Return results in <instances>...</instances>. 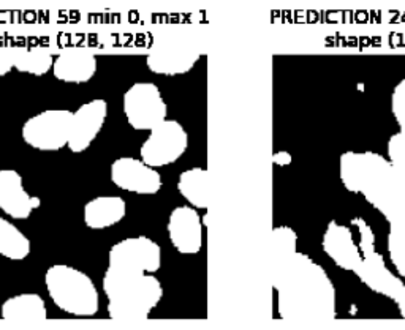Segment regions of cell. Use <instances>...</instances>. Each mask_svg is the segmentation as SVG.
Here are the masks:
<instances>
[{"instance_id": "obj_13", "label": "cell", "mask_w": 405, "mask_h": 330, "mask_svg": "<svg viewBox=\"0 0 405 330\" xmlns=\"http://www.w3.org/2000/svg\"><path fill=\"white\" fill-rule=\"evenodd\" d=\"M39 207L40 198L25 191L18 171L0 169V211L13 220H28Z\"/></svg>"}, {"instance_id": "obj_10", "label": "cell", "mask_w": 405, "mask_h": 330, "mask_svg": "<svg viewBox=\"0 0 405 330\" xmlns=\"http://www.w3.org/2000/svg\"><path fill=\"white\" fill-rule=\"evenodd\" d=\"M111 182L120 190L133 195L152 196L162 190L163 180L157 167L144 163L141 158L120 156L116 158L109 169Z\"/></svg>"}, {"instance_id": "obj_19", "label": "cell", "mask_w": 405, "mask_h": 330, "mask_svg": "<svg viewBox=\"0 0 405 330\" xmlns=\"http://www.w3.org/2000/svg\"><path fill=\"white\" fill-rule=\"evenodd\" d=\"M177 191L192 207L208 209V171L204 167H190L182 171L177 179Z\"/></svg>"}, {"instance_id": "obj_15", "label": "cell", "mask_w": 405, "mask_h": 330, "mask_svg": "<svg viewBox=\"0 0 405 330\" xmlns=\"http://www.w3.org/2000/svg\"><path fill=\"white\" fill-rule=\"evenodd\" d=\"M199 57V52L192 48L166 45L149 52L146 57V67L160 76H181L197 65Z\"/></svg>"}, {"instance_id": "obj_14", "label": "cell", "mask_w": 405, "mask_h": 330, "mask_svg": "<svg viewBox=\"0 0 405 330\" xmlns=\"http://www.w3.org/2000/svg\"><path fill=\"white\" fill-rule=\"evenodd\" d=\"M322 247L329 259L342 270L355 272L361 263L360 245L355 242L353 233L345 224L329 222L323 234Z\"/></svg>"}, {"instance_id": "obj_4", "label": "cell", "mask_w": 405, "mask_h": 330, "mask_svg": "<svg viewBox=\"0 0 405 330\" xmlns=\"http://www.w3.org/2000/svg\"><path fill=\"white\" fill-rule=\"evenodd\" d=\"M45 286L52 303L64 313L80 318L98 313V291L86 272L68 264H54L46 270Z\"/></svg>"}, {"instance_id": "obj_20", "label": "cell", "mask_w": 405, "mask_h": 330, "mask_svg": "<svg viewBox=\"0 0 405 330\" xmlns=\"http://www.w3.org/2000/svg\"><path fill=\"white\" fill-rule=\"evenodd\" d=\"M30 253V240L21 229L0 217V256L10 261H23Z\"/></svg>"}, {"instance_id": "obj_23", "label": "cell", "mask_w": 405, "mask_h": 330, "mask_svg": "<svg viewBox=\"0 0 405 330\" xmlns=\"http://www.w3.org/2000/svg\"><path fill=\"white\" fill-rule=\"evenodd\" d=\"M54 57L45 51H19L14 52V68L18 71L32 76H45L52 71Z\"/></svg>"}, {"instance_id": "obj_5", "label": "cell", "mask_w": 405, "mask_h": 330, "mask_svg": "<svg viewBox=\"0 0 405 330\" xmlns=\"http://www.w3.org/2000/svg\"><path fill=\"white\" fill-rule=\"evenodd\" d=\"M351 224L358 229V245L361 251V263L356 267L355 274L361 283L377 294L385 296L396 302L405 290V281L401 276L394 275L375 250V234L362 218H353Z\"/></svg>"}, {"instance_id": "obj_9", "label": "cell", "mask_w": 405, "mask_h": 330, "mask_svg": "<svg viewBox=\"0 0 405 330\" xmlns=\"http://www.w3.org/2000/svg\"><path fill=\"white\" fill-rule=\"evenodd\" d=\"M108 266L130 272L155 274L162 267V248L146 235L124 239L109 248Z\"/></svg>"}, {"instance_id": "obj_11", "label": "cell", "mask_w": 405, "mask_h": 330, "mask_svg": "<svg viewBox=\"0 0 405 330\" xmlns=\"http://www.w3.org/2000/svg\"><path fill=\"white\" fill-rule=\"evenodd\" d=\"M203 218L192 206L175 207L168 217L166 231L179 255L193 256L203 248Z\"/></svg>"}, {"instance_id": "obj_28", "label": "cell", "mask_w": 405, "mask_h": 330, "mask_svg": "<svg viewBox=\"0 0 405 330\" xmlns=\"http://www.w3.org/2000/svg\"><path fill=\"white\" fill-rule=\"evenodd\" d=\"M397 307H399V311H401V316L405 319V290L401 296H399V298L396 300Z\"/></svg>"}, {"instance_id": "obj_18", "label": "cell", "mask_w": 405, "mask_h": 330, "mask_svg": "<svg viewBox=\"0 0 405 330\" xmlns=\"http://www.w3.org/2000/svg\"><path fill=\"white\" fill-rule=\"evenodd\" d=\"M0 318L7 322L40 324L48 319L45 300L35 292L8 297L0 307Z\"/></svg>"}, {"instance_id": "obj_6", "label": "cell", "mask_w": 405, "mask_h": 330, "mask_svg": "<svg viewBox=\"0 0 405 330\" xmlns=\"http://www.w3.org/2000/svg\"><path fill=\"white\" fill-rule=\"evenodd\" d=\"M73 113L68 109H46L28 119L21 128L24 143L40 152H57L68 145Z\"/></svg>"}, {"instance_id": "obj_1", "label": "cell", "mask_w": 405, "mask_h": 330, "mask_svg": "<svg viewBox=\"0 0 405 330\" xmlns=\"http://www.w3.org/2000/svg\"><path fill=\"white\" fill-rule=\"evenodd\" d=\"M283 321H328L336 318V290L322 266L294 253L281 274L272 276Z\"/></svg>"}, {"instance_id": "obj_17", "label": "cell", "mask_w": 405, "mask_h": 330, "mask_svg": "<svg viewBox=\"0 0 405 330\" xmlns=\"http://www.w3.org/2000/svg\"><path fill=\"white\" fill-rule=\"evenodd\" d=\"M127 215V202L120 196H97L83 209L84 224L94 231L113 228Z\"/></svg>"}, {"instance_id": "obj_2", "label": "cell", "mask_w": 405, "mask_h": 330, "mask_svg": "<svg viewBox=\"0 0 405 330\" xmlns=\"http://www.w3.org/2000/svg\"><path fill=\"white\" fill-rule=\"evenodd\" d=\"M345 190L361 195L388 223L405 213V193L391 161L377 152H345L339 158Z\"/></svg>"}, {"instance_id": "obj_16", "label": "cell", "mask_w": 405, "mask_h": 330, "mask_svg": "<svg viewBox=\"0 0 405 330\" xmlns=\"http://www.w3.org/2000/svg\"><path fill=\"white\" fill-rule=\"evenodd\" d=\"M98 60L92 52L73 49L65 51L54 59L52 75L57 81L67 84H86L96 76Z\"/></svg>"}, {"instance_id": "obj_25", "label": "cell", "mask_w": 405, "mask_h": 330, "mask_svg": "<svg viewBox=\"0 0 405 330\" xmlns=\"http://www.w3.org/2000/svg\"><path fill=\"white\" fill-rule=\"evenodd\" d=\"M391 111L394 120L399 125V132L405 133V80L399 81L393 89Z\"/></svg>"}, {"instance_id": "obj_8", "label": "cell", "mask_w": 405, "mask_h": 330, "mask_svg": "<svg viewBox=\"0 0 405 330\" xmlns=\"http://www.w3.org/2000/svg\"><path fill=\"white\" fill-rule=\"evenodd\" d=\"M188 149V133L175 119H165L149 132L141 144L140 158L152 167L176 163Z\"/></svg>"}, {"instance_id": "obj_3", "label": "cell", "mask_w": 405, "mask_h": 330, "mask_svg": "<svg viewBox=\"0 0 405 330\" xmlns=\"http://www.w3.org/2000/svg\"><path fill=\"white\" fill-rule=\"evenodd\" d=\"M108 298V318L113 321H144L163 298V286L154 274L109 267L102 279Z\"/></svg>"}, {"instance_id": "obj_24", "label": "cell", "mask_w": 405, "mask_h": 330, "mask_svg": "<svg viewBox=\"0 0 405 330\" xmlns=\"http://www.w3.org/2000/svg\"><path fill=\"white\" fill-rule=\"evenodd\" d=\"M388 158L396 171L397 179L401 182L405 193V133L399 132L393 134L388 141Z\"/></svg>"}, {"instance_id": "obj_12", "label": "cell", "mask_w": 405, "mask_h": 330, "mask_svg": "<svg viewBox=\"0 0 405 330\" xmlns=\"http://www.w3.org/2000/svg\"><path fill=\"white\" fill-rule=\"evenodd\" d=\"M108 117V103L103 98H96L81 104L73 113L72 132L67 148L73 154H83L91 148L94 141L102 132L105 120Z\"/></svg>"}, {"instance_id": "obj_22", "label": "cell", "mask_w": 405, "mask_h": 330, "mask_svg": "<svg viewBox=\"0 0 405 330\" xmlns=\"http://www.w3.org/2000/svg\"><path fill=\"white\" fill-rule=\"evenodd\" d=\"M388 253L394 269L405 281V213L389 223Z\"/></svg>"}, {"instance_id": "obj_26", "label": "cell", "mask_w": 405, "mask_h": 330, "mask_svg": "<svg viewBox=\"0 0 405 330\" xmlns=\"http://www.w3.org/2000/svg\"><path fill=\"white\" fill-rule=\"evenodd\" d=\"M14 68V52L0 49V78L7 76Z\"/></svg>"}, {"instance_id": "obj_7", "label": "cell", "mask_w": 405, "mask_h": 330, "mask_svg": "<svg viewBox=\"0 0 405 330\" xmlns=\"http://www.w3.org/2000/svg\"><path fill=\"white\" fill-rule=\"evenodd\" d=\"M122 108L129 125L136 132H151L168 116V106L154 82H135L124 93Z\"/></svg>"}, {"instance_id": "obj_21", "label": "cell", "mask_w": 405, "mask_h": 330, "mask_svg": "<svg viewBox=\"0 0 405 330\" xmlns=\"http://www.w3.org/2000/svg\"><path fill=\"white\" fill-rule=\"evenodd\" d=\"M298 235L288 226L272 229V276L281 274L283 267L296 253Z\"/></svg>"}, {"instance_id": "obj_27", "label": "cell", "mask_w": 405, "mask_h": 330, "mask_svg": "<svg viewBox=\"0 0 405 330\" xmlns=\"http://www.w3.org/2000/svg\"><path fill=\"white\" fill-rule=\"evenodd\" d=\"M272 161L277 166H287L292 163V155L288 152H276L274 156H272Z\"/></svg>"}]
</instances>
